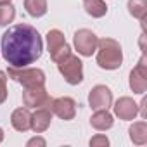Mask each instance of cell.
<instances>
[{
  "label": "cell",
  "mask_w": 147,
  "mask_h": 147,
  "mask_svg": "<svg viewBox=\"0 0 147 147\" xmlns=\"http://www.w3.org/2000/svg\"><path fill=\"white\" fill-rule=\"evenodd\" d=\"M43 50L40 33L30 24L11 26L2 36V55L12 67H24L40 59Z\"/></svg>",
  "instance_id": "6da1fadb"
},
{
  "label": "cell",
  "mask_w": 147,
  "mask_h": 147,
  "mask_svg": "<svg viewBox=\"0 0 147 147\" xmlns=\"http://www.w3.org/2000/svg\"><path fill=\"white\" fill-rule=\"evenodd\" d=\"M97 64L102 69H118L123 62V52L116 40L102 38L97 43Z\"/></svg>",
  "instance_id": "7a4b0ae2"
},
{
  "label": "cell",
  "mask_w": 147,
  "mask_h": 147,
  "mask_svg": "<svg viewBox=\"0 0 147 147\" xmlns=\"http://www.w3.org/2000/svg\"><path fill=\"white\" fill-rule=\"evenodd\" d=\"M9 78H12L14 82L21 83L24 88H30V87H40L45 83V73L38 67H9L7 71Z\"/></svg>",
  "instance_id": "3957f363"
},
{
  "label": "cell",
  "mask_w": 147,
  "mask_h": 147,
  "mask_svg": "<svg viewBox=\"0 0 147 147\" xmlns=\"http://www.w3.org/2000/svg\"><path fill=\"white\" fill-rule=\"evenodd\" d=\"M59 73L64 76V80L69 85H78L83 80V62L76 57L69 54L66 59H62L61 62H57Z\"/></svg>",
  "instance_id": "277c9868"
},
{
  "label": "cell",
  "mask_w": 147,
  "mask_h": 147,
  "mask_svg": "<svg viewBox=\"0 0 147 147\" xmlns=\"http://www.w3.org/2000/svg\"><path fill=\"white\" fill-rule=\"evenodd\" d=\"M47 45H49L50 57H52V61H54L55 64L61 62L62 59H66V57L71 54V49H69V45L66 43L64 35H62L59 30H50V31L47 33Z\"/></svg>",
  "instance_id": "5b68a950"
},
{
  "label": "cell",
  "mask_w": 147,
  "mask_h": 147,
  "mask_svg": "<svg viewBox=\"0 0 147 147\" xmlns=\"http://www.w3.org/2000/svg\"><path fill=\"white\" fill-rule=\"evenodd\" d=\"M97 43H99V38L90 30H78L75 33V47H76L78 54H82L85 57H88L95 52Z\"/></svg>",
  "instance_id": "8992f818"
},
{
  "label": "cell",
  "mask_w": 147,
  "mask_h": 147,
  "mask_svg": "<svg viewBox=\"0 0 147 147\" xmlns=\"http://www.w3.org/2000/svg\"><path fill=\"white\" fill-rule=\"evenodd\" d=\"M23 102L28 107H49L52 99L47 94V90L43 88V85L40 87H30L24 88L23 92Z\"/></svg>",
  "instance_id": "52a82bcc"
},
{
  "label": "cell",
  "mask_w": 147,
  "mask_h": 147,
  "mask_svg": "<svg viewBox=\"0 0 147 147\" xmlns=\"http://www.w3.org/2000/svg\"><path fill=\"white\" fill-rule=\"evenodd\" d=\"M145 62H147L145 55H142L138 64L130 73V88L135 94H144L147 88V64Z\"/></svg>",
  "instance_id": "ba28073f"
},
{
  "label": "cell",
  "mask_w": 147,
  "mask_h": 147,
  "mask_svg": "<svg viewBox=\"0 0 147 147\" xmlns=\"http://www.w3.org/2000/svg\"><path fill=\"white\" fill-rule=\"evenodd\" d=\"M113 102V94L107 87L104 85H97L90 90L88 94V104L94 111H99V109H107Z\"/></svg>",
  "instance_id": "9c48e42d"
},
{
  "label": "cell",
  "mask_w": 147,
  "mask_h": 147,
  "mask_svg": "<svg viewBox=\"0 0 147 147\" xmlns=\"http://www.w3.org/2000/svg\"><path fill=\"white\" fill-rule=\"evenodd\" d=\"M50 111L54 114H57L61 119H73L76 114V102L73 100L71 97H59V99H54L50 102Z\"/></svg>",
  "instance_id": "30bf717a"
},
{
  "label": "cell",
  "mask_w": 147,
  "mask_h": 147,
  "mask_svg": "<svg viewBox=\"0 0 147 147\" xmlns=\"http://www.w3.org/2000/svg\"><path fill=\"white\" fill-rule=\"evenodd\" d=\"M114 113L116 116H119V119H135V116L138 114V106L133 99L121 97L114 104Z\"/></svg>",
  "instance_id": "8fae6325"
},
{
  "label": "cell",
  "mask_w": 147,
  "mask_h": 147,
  "mask_svg": "<svg viewBox=\"0 0 147 147\" xmlns=\"http://www.w3.org/2000/svg\"><path fill=\"white\" fill-rule=\"evenodd\" d=\"M50 121H52V111L49 107H38V111L35 114H31L30 128H33V131H36V133H42L50 126Z\"/></svg>",
  "instance_id": "7c38bea8"
},
{
  "label": "cell",
  "mask_w": 147,
  "mask_h": 147,
  "mask_svg": "<svg viewBox=\"0 0 147 147\" xmlns=\"http://www.w3.org/2000/svg\"><path fill=\"white\" fill-rule=\"evenodd\" d=\"M11 123H12V126H14L18 131H26V130H30V126H31V114H30V111H28L26 107L16 109V111L12 113V116H11Z\"/></svg>",
  "instance_id": "4fadbf2b"
},
{
  "label": "cell",
  "mask_w": 147,
  "mask_h": 147,
  "mask_svg": "<svg viewBox=\"0 0 147 147\" xmlns=\"http://www.w3.org/2000/svg\"><path fill=\"white\" fill-rule=\"evenodd\" d=\"M113 123H114V119H113V116L107 113V109H99V111H95V114L90 118V125H92L95 130H100V131L109 130V128L113 126Z\"/></svg>",
  "instance_id": "5bb4252c"
},
{
  "label": "cell",
  "mask_w": 147,
  "mask_h": 147,
  "mask_svg": "<svg viewBox=\"0 0 147 147\" xmlns=\"http://www.w3.org/2000/svg\"><path fill=\"white\" fill-rule=\"evenodd\" d=\"M130 138L133 144H145L147 142V123L145 121H137L130 126Z\"/></svg>",
  "instance_id": "9a60e30c"
},
{
  "label": "cell",
  "mask_w": 147,
  "mask_h": 147,
  "mask_svg": "<svg viewBox=\"0 0 147 147\" xmlns=\"http://www.w3.org/2000/svg\"><path fill=\"white\" fill-rule=\"evenodd\" d=\"M24 9L31 18H42L47 12V0H24Z\"/></svg>",
  "instance_id": "2e32d148"
},
{
  "label": "cell",
  "mask_w": 147,
  "mask_h": 147,
  "mask_svg": "<svg viewBox=\"0 0 147 147\" xmlns=\"http://www.w3.org/2000/svg\"><path fill=\"white\" fill-rule=\"evenodd\" d=\"M85 2V11L92 18H102L107 12V7L104 4V0H83Z\"/></svg>",
  "instance_id": "e0dca14e"
},
{
  "label": "cell",
  "mask_w": 147,
  "mask_h": 147,
  "mask_svg": "<svg viewBox=\"0 0 147 147\" xmlns=\"http://www.w3.org/2000/svg\"><path fill=\"white\" fill-rule=\"evenodd\" d=\"M128 12L133 18L144 21L147 16V0H128Z\"/></svg>",
  "instance_id": "ac0fdd59"
},
{
  "label": "cell",
  "mask_w": 147,
  "mask_h": 147,
  "mask_svg": "<svg viewBox=\"0 0 147 147\" xmlns=\"http://www.w3.org/2000/svg\"><path fill=\"white\" fill-rule=\"evenodd\" d=\"M16 18V11L11 4H0V26H7Z\"/></svg>",
  "instance_id": "d6986e66"
},
{
  "label": "cell",
  "mask_w": 147,
  "mask_h": 147,
  "mask_svg": "<svg viewBox=\"0 0 147 147\" xmlns=\"http://www.w3.org/2000/svg\"><path fill=\"white\" fill-rule=\"evenodd\" d=\"M7 99V75L0 71V104L5 102Z\"/></svg>",
  "instance_id": "ffe728a7"
},
{
  "label": "cell",
  "mask_w": 147,
  "mask_h": 147,
  "mask_svg": "<svg viewBox=\"0 0 147 147\" xmlns=\"http://www.w3.org/2000/svg\"><path fill=\"white\" fill-rule=\"evenodd\" d=\"M90 145L92 147H97V145H109V140H107V137L106 135H97V137H94L92 140H90Z\"/></svg>",
  "instance_id": "44dd1931"
},
{
  "label": "cell",
  "mask_w": 147,
  "mask_h": 147,
  "mask_svg": "<svg viewBox=\"0 0 147 147\" xmlns=\"http://www.w3.org/2000/svg\"><path fill=\"white\" fill-rule=\"evenodd\" d=\"M28 145H45V140L43 138H31L28 142Z\"/></svg>",
  "instance_id": "7402d4cb"
},
{
  "label": "cell",
  "mask_w": 147,
  "mask_h": 147,
  "mask_svg": "<svg viewBox=\"0 0 147 147\" xmlns=\"http://www.w3.org/2000/svg\"><path fill=\"white\" fill-rule=\"evenodd\" d=\"M4 140V131H2V128H0V142Z\"/></svg>",
  "instance_id": "603a6c76"
},
{
  "label": "cell",
  "mask_w": 147,
  "mask_h": 147,
  "mask_svg": "<svg viewBox=\"0 0 147 147\" xmlns=\"http://www.w3.org/2000/svg\"><path fill=\"white\" fill-rule=\"evenodd\" d=\"M0 4H11V0H0Z\"/></svg>",
  "instance_id": "cb8c5ba5"
}]
</instances>
